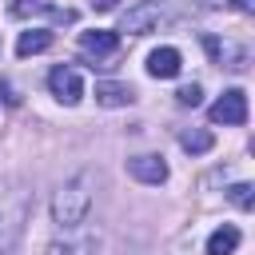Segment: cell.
I'll list each match as a JSON object with an SVG mask.
<instances>
[{
    "label": "cell",
    "mask_w": 255,
    "mask_h": 255,
    "mask_svg": "<svg viewBox=\"0 0 255 255\" xmlns=\"http://www.w3.org/2000/svg\"><path fill=\"white\" fill-rule=\"evenodd\" d=\"M231 4H235L239 12H255V0H231Z\"/></svg>",
    "instance_id": "18"
},
{
    "label": "cell",
    "mask_w": 255,
    "mask_h": 255,
    "mask_svg": "<svg viewBox=\"0 0 255 255\" xmlns=\"http://www.w3.org/2000/svg\"><path fill=\"white\" fill-rule=\"evenodd\" d=\"M28 223V191L20 183H0V255H12Z\"/></svg>",
    "instance_id": "3"
},
{
    "label": "cell",
    "mask_w": 255,
    "mask_h": 255,
    "mask_svg": "<svg viewBox=\"0 0 255 255\" xmlns=\"http://www.w3.org/2000/svg\"><path fill=\"white\" fill-rule=\"evenodd\" d=\"M116 48H120V36L108 32V28H96V32L80 36V52L92 56V60H108V56H116Z\"/></svg>",
    "instance_id": "7"
},
{
    "label": "cell",
    "mask_w": 255,
    "mask_h": 255,
    "mask_svg": "<svg viewBox=\"0 0 255 255\" xmlns=\"http://www.w3.org/2000/svg\"><path fill=\"white\" fill-rule=\"evenodd\" d=\"M48 88H52V96H56L60 104H68V108H76L80 96H84V80H80V72H76L72 64L52 68V72H48Z\"/></svg>",
    "instance_id": "4"
},
{
    "label": "cell",
    "mask_w": 255,
    "mask_h": 255,
    "mask_svg": "<svg viewBox=\"0 0 255 255\" xmlns=\"http://www.w3.org/2000/svg\"><path fill=\"white\" fill-rule=\"evenodd\" d=\"M48 255H100V235H96V231L68 227V235L56 239V243L48 247Z\"/></svg>",
    "instance_id": "6"
},
{
    "label": "cell",
    "mask_w": 255,
    "mask_h": 255,
    "mask_svg": "<svg viewBox=\"0 0 255 255\" xmlns=\"http://www.w3.org/2000/svg\"><path fill=\"white\" fill-rule=\"evenodd\" d=\"M251 191H255L251 183H235V187H231L227 195H231V203H235V207H243V211H251V207H255V195H251Z\"/></svg>",
    "instance_id": "15"
},
{
    "label": "cell",
    "mask_w": 255,
    "mask_h": 255,
    "mask_svg": "<svg viewBox=\"0 0 255 255\" xmlns=\"http://www.w3.org/2000/svg\"><path fill=\"white\" fill-rule=\"evenodd\" d=\"M128 175L139 183H163L167 179V163L163 155H131L128 159Z\"/></svg>",
    "instance_id": "8"
},
{
    "label": "cell",
    "mask_w": 255,
    "mask_h": 255,
    "mask_svg": "<svg viewBox=\"0 0 255 255\" xmlns=\"http://www.w3.org/2000/svg\"><path fill=\"white\" fill-rule=\"evenodd\" d=\"M48 48H52V32L48 28H28L16 40V56H36V52H48Z\"/></svg>",
    "instance_id": "12"
},
{
    "label": "cell",
    "mask_w": 255,
    "mask_h": 255,
    "mask_svg": "<svg viewBox=\"0 0 255 255\" xmlns=\"http://www.w3.org/2000/svg\"><path fill=\"white\" fill-rule=\"evenodd\" d=\"M211 124H231V128H239V124H247V96L239 92V88H231V92H223L215 104H211Z\"/></svg>",
    "instance_id": "5"
},
{
    "label": "cell",
    "mask_w": 255,
    "mask_h": 255,
    "mask_svg": "<svg viewBox=\"0 0 255 255\" xmlns=\"http://www.w3.org/2000/svg\"><path fill=\"white\" fill-rule=\"evenodd\" d=\"M179 68H183V56H179L175 48H155V52L147 56V72H151L155 80H171V76H179Z\"/></svg>",
    "instance_id": "9"
},
{
    "label": "cell",
    "mask_w": 255,
    "mask_h": 255,
    "mask_svg": "<svg viewBox=\"0 0 255 255\" xmlns=\"http://www.w3.org/2000/svg\"><path fill=\"white\" fill-rule=\"evenodd\" d=\"M131 100H135V92L128 84H112V80L96 84V104H104V108H128Z\"/></svg>",
    "instance_id": "11"
},
{
    "label": "cell",
    "mask_w": 255,
    "mask_h": 255,
    "mask_svg": "<svg viewBox=\"0 0 255 255\" xmlns=\"http://www.w3.org/2000/svg\"><path fill=\"white\" fill-rule=\"evenodd\" d=\"M179 16H183V0H139L135 8L124 12L120 32H128V36H147V32H159V28L175 24Z\"/></svg>",
    "instance_id": "2"
},
{
    "label": "cell",
    "mask_w": 255,
    "mask_h": 255,
    "mask_svg": "<svg viewBox=\"0 0 255 255\" xmlns=\"http://www.w3.org/2000/svg\"><path fill=\"white\" fill-rule=\"evenodd\" d=\"M199 96H203V92H199V84H187V88H179V92H175V100H179L183 108H195V104H199Z\"/></svg>",
    "instance_id": "16"
},
{
    "label": "cell",
    "mask_w": 255,
    "mask_h": 255,
    "mask_svg": "<svg viewBox=\"0 0 255 255\" xmlns=\"http://www.w3.org/2000/svg\"><path fill=\"white\" fill-rule=\"evenodd\" d=\"M239 227L235 223H223V227H215L211 235H207V255H235V247H239Z\"/></svg>",
    "instance_id": "10"
},
{
    "label": "cell",
    "mask_w": 255,
    "mask_h": 255,
    "mask_svg": "<svg viewBox=\"0 0 255 255\" xmlns=\"http://www.w3.org/2000/svg\"><path fill=\"white\" fill-rule=\"evenodd\" d=\"M179 143H183V151L203 155V151H211V147H215V135H211V131H183V135H179Z\"/></svg>",
    "instance_id": "14"
},
{
    "label": "cell",
    "mask_w": 255,
    "mask_h": 255,
    "mask_svg": "<svg viewBox=\"0 0 255 255\" xmlns=\"http://www.w3.org/2000/svg\"><path fill=\"white\" fill-rule=\"evenodd\" d=\"M203 48H207V52H211L219 64H227V68H243V60H247L239 48H231V44H219L215 36H203Z\"/></svg>",
    "instance_id": "13"
},
{
    "label": "cell",
    "mask_w": 255,
    "mask_h": 255,
    "mask_svg": "<svg viewBox=\"0 0 255 255\" xmlns=\"http://www.w3.org/2000/svg\"><path fill=\"white\" fill-rule=\"evenodd\" d=\"M92 4H96V8H100V12H112V8H116V4H120V0H92Z\"/></svg>",
    "instance_id": "17"
},
{
    "label": "cell",
    "mask_w": 255,
    "mask_h": 255,
    "mask_svg": "<svg viewBox=\"0 0 255 255\" xmlns=\"http://www.w3.org/2000/svg\"><path fill=\"white\" fill-rule=\"evenodd\" d=\"M92 187H96V175H92V171H80V175H72V179L52 195V223H56L60 231L80 227V223L88 219V211H92Z\"/></svg>",
    "instance_id": "1"
}]
</instances>
